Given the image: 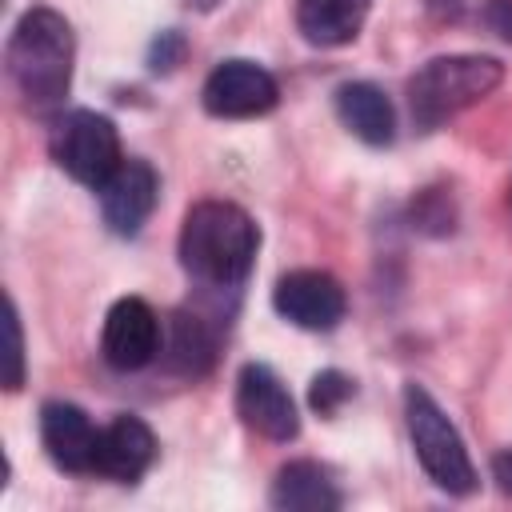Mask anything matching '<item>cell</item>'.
I'll return each instance as SVG.
<instances>
[{
    "mask_svg": "<svg viewBox=\"0 0 512 512\" xmlns=\"http://www.w3.org/2000/svg\"><path fill=\"white\" fill-rule=\"evenodd\" d=\"M260 228L228 200H200L180 224V264L208 288H236L256 264Z\"/></svg>",
    "mask_w": 512,
    "mask_h": 512,
    "instance_id": "obj_1",
    "label": "cell"
},
{
    "mask_svg": "<svg viewBox=\"0 0 512 512\" xmlns=\"http://www.w3.org/2000/svg\"><path fill=\"white\" fill-rule=\"evenodd\" d=\"M76 40L60 12L28 8L8 40V76L32 112H52L72 88Z\"/></svg>",
    "mask_w": 512,
    "mask_h": 512,
    "instance_id": "obj_2",
    "label": "cell"
},
{
    "mask_svg": "<svg viewBox=\"0 0 512 512\" xmlns=\"http://www.w3.org/2000/svg\"><path fill=\"white\" fill-rule=\"evenodd\" d=\"M504 80V64L492 56H436L408 80V108L420 128H436L484 100Z\"/></svg>",
    "mask_w": 512,
    "mask_h": 512,
    "instance_id": "obj_3",
    "label": "cell"
},
{
    "mask_svg": "<svg viewBox=\"0 0 512 512\" xmlns=\"http://www.w3.org/2000/svg\"><path fill=\"white\" fill-rule=\"evenodd\" d=\"M404 420H408V436H412L416 460L428 472V480L452 496H468L476 488V468L468 460V448L460 432L452 428V420L444 416V408L420 384L404 388Z\"/></svg>",
    "mask_w": 512,
    "mask_h": 512,
    "instance_id": "obj_4",
    "label": "cell"
},
{
    "mask_svg": "<svg viewBox=\"0 0 512 512\" xmlns=\"http://www.w3.org/2000/svg\"><path fill=\"white\" fill-rule=\"evenodd\" d=\"M52 160L76 180V184H88V188H100L124 160L120 152V136H116V124L92 108H76L68 116L56 120L52 128Z\"/></svg>",
    "mask_w": 512,
    "mask_h": 512,
    "instance_id": "obj_5",
    "label": "cell"
},
{
    "mask_svg": "<svg viewBox=\"0 0 512 512\" xmlns=\"http://www.w3.org/2000/svg\"><path fill=\"white\" fill-rule=\"evenodd\" d=\"M272 304L288 324L308 328V332H332L348 312V296L340 280L320 268L284 272L272 288Z\"/></svg>",
    "mask_w": 512,
    "mask_h": 512,
    "instance_id": "obj_6",
    "label": "cell"
},
{
    "mask_svg": "<svg viewBox=\"0 0 512 512\" xmlns=\"http://www.w3.org/2000/svg\"><path fill=\"white\" fill-rule=\"evenodd\" d=\"M280 100V88L268 68L256 60H224L204 80V108L220 120H248L272 112Z\"/></svg>",
    "mask_w": 512,
    "mask_h": 512,
    "instance_id": "obj_7",
    "label": "cell"
},
{
    "mask_svg": "<svg viewBox=\"0 0 512 512\" xmlns=\"http://www.w3.org/2000/svg\"><path fill=\"white\" fill-rule=\"evenodd\" d=\"M236 412L252 432H260L268 440H292L300 432L296 400L268 364H244L240 368V376H236Z\"/></svg>",
    "mask_w": 512,
    "mask_h": 512,
    "instance_id": "obj_8",
    "label": "cell"
},
{
    "mask_svg": "<svg viewBox=\"0 0 512 512\" xmlns=\"http://www.w3.org/2000/svg\"><path fill=\"white\" fill-rule=\"evenodd\" d=\"M164 344V328L160 316L140 300V296H124L108 308L104 316V336H100V352L112 368L120 372H136L144 364L156 360Z\"/></svg>",
    "mask_w": 512,
    "mask_h": 512,
    "instance_id": "obj_9",
    "label": "cell"
},
{
    "mask_svg": "<svg viewBox=\"0 0 512 512\" xmlns=\"http://www.w3.org/2000/svg\"><path fill=\"white\" fill-rule=\"evenodd\" d=\"M96 192H100L104 224H108L116 236H136V232L144 228V220L152 216V208H156L160 180H156V168H152L148 160L124 156L120 168H116Z\"/></svg>",
    "mask_w": 512,
    "mask_h": 512,
    "instance_id": "obj_10",
    "label": "cell"
},
{
    "mask_svg": "<svg viewBox=\"0 0 512 512\" xmlns=\"http://www.w3.org/2000/svg\"><path fill=\"white\" fill-rule=\"evenodd\" d=\"M156 460V436L140 416H116L100 428L92 472L116 484H136Z\"/></svg>",
    "mask_w": 512,
    "mask_h": 512,
    "instance_id": "obj_11",
    "label": "cell"
},
{
    "mask_svg": "<svg viewBox=\"0 0 512 512\" xmlns=\"http://www.w3.org/2000/svg\"><path fill=\"white\" fill-rule=\"evenodd\" d=\"M40 440L56 468L80 476V472H92V464H96L100 428L88 420L84 408H76L68 400H48L40 408Z\"/></svg>",
    "mask_w": 512,
    "mask_h": 512,
    "instance_id": "obj_12",
    "label": "cell"
},
{
    "mask_svg": "<svg viewBox=\"0 0 512 512\" xmlns=\"http://www.w3.org/2000/svg\"><path fill=\"white\" fill-rule=\"evenodd\" d=\"M336 112H340L344 128H348L352 136H360L364 144H372V148L392 144V136H396L392 100L384 96V88H376V84H368V80L340 84V88H336Z\"/></svg>",
    "mask_w": 512,
    "mask_h": 512,
    "instance_id": "obj_13",
    "label": "cell"
},
{
    "mask_svg": "<svg viewBox=\"0 0 512 512\" xmlns=\"http://www.w3.org/2000/svg\"><path fill=\"white\" fill-rule=\"evenodd\" d=\"M372 0H296V28L316 48L352 44L368 20Z\"/></svg>",
    "mask_w": 512,
    "mask_h": 512,
    "instance_id": "obj_14",
    "label": "cell"
},
{
    "mask_svg": "<svg viewBox=\"0 0 512 512\" xmlns=\"http://www.w3.org/2000/svg\"><path fill=\"white\" fill-rule=\"evenodd\" d=\"M272 504L288 512H332L340 508L336 480L316 460H292L272 480Z\"/></svg>",
    "mask_w": 512,
    "mask_h": 512,
    "instance_id": "obj_15",
    "label": "cell"
},
{
    "mask_svg": "<svg viewBox=\"0 0 512 512\" xmlns=\"http://www.w3.org/2000/svg\"><path fill=\"white\" fill-rule=\"evenodd\" d=\"M160 352L168 356V368L172 372L200 376V372H208V364L216 356V336L208 332V324L196 312H172L168 340L160 344Z\"/></svg>",
    "mask_w": 512,
    "mask_h": 512,
    "instance_id": "obj_16",
    "label": "cell"
},
{
    "mask_svg": "<svg viewBox=\"0 0 512 512\" xmlns=\"http://www.w3.org/2000/svg\"><path fill=\"white\" fill-rule=\"evenodd\" d=\"M352 396H356L352 376H344V372H336V368L320 372V376L312 380V388H308V404H312L320 416H336Z\"/></svg>",
    "mask_w": 512,
    "mask_h": 512,
    "instance_id": "obj_17",
    "label": "cell"
},
{
    "mask_svg": "<svg viewBox=\"0 0 512 512\" xmlns=\"http://www.w3.org/2000/svg\"><path fill=\"white\" fill-rule=\"evenodd\" d=\"M4 332H8V392H16L24 384V336H20V316H16V304L8 300V316H4Z\"/></svg>",
    "mask_w": 512,
    "mask_h": 512,
    "instance_id": "obj_18",
    "label": "cell"
},
{
    "mask_svg": "<svg viewBox=\"0 0 512 512\" xmlns=\"http://www.w3.org/2000/svg\"><path fill=\"white\" fill-rule=\"evenodd\" d=\"M180 56H184V36L180 32H160V40L152 44V68L156 72H172L176 64H180Z\"/></svg>",
    "mask_w": 512,
    "mask_h": 512,
    "instance_id": "obj_19",
    "label": "cell"
},
{
    "mask_svg": "<svg viewBox=\"0 0 512 512\" xmlns=\"http://www.w3.org/2000/svg\"><path fill=\"white\" fill-rule=\"evenodd\" d=\"M484 20L492 24V32H500L504 40H512V0H488L484 4Z\"/></svg>",
    "mask_w": 512,
    "mask_h": 512,
    "instance_id": "obj_20",
    "label": "cell"
},
{
    "mask_svg": "<svg viewBox=\"0 0 512 512\" xmlns=\"http://www.w3.org/2000/svg\"><path fill=\"white\" fill-rule=\"evenodd\" d=\"M492 476H496V484L512 496V448H504V452L492 456Z\"/></svg>",
    "mask_w": 512,
    "mask_h": 512,
    "instance_id": "obj_21",
    "label": "cell"
}]
</instances>
